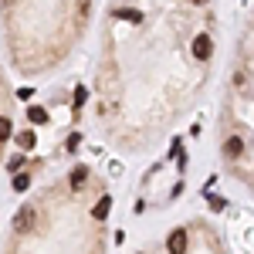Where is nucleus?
Wrapping results in <instances>:
<instances>
[{
	"label": "nucleus",
	"instance_id": "nucleus-6",
	"mask_svg": "<svg viewBox=\"0 0 254 254\" xmlns=\"http://www.w3.org/2000/svg\"><path fill=\"white\" fill-rule=\"evenodd\" d=\"M7 166H10V170H14V173H17V170H24V166H27V156H24V153H14V156H10V163H7Z\"/></svg>",
	"mask_w": 254,
	"mask_h": 254
},
{
	"label": "nucleus",
	"instance_id": "nucleus-4",
	"mask_svg": "<svg viewBox=\"0 0 254 254\" xmlns=\"http://www.w3.org/2000/svg\"><path fill=\"white\" fill-rule=\"evenodd\" d=\"M224 156L231 159V163H237V159L244 156V139L241 136H227V142H224Z\"/></svg>",
	"mask_w": 254,
	"mask_h": 254
},
{
	"label": "nucleus",
	"instance_id": "nucleus-2",
	"mask_svg": "<svg viewBox=\"0 0 254 254\" xmlns=\"http://www.w3.org/2000/svg\"><path fill=\"white\" fill-rule=\"evenodd\" d=\"M0 10L14 68L38 75L61 64L78 44L92 0H0Z\"/></svg>",
	"mask_w": 254,
	"mask_h": 254
},
{
	"label": "nucleus",
	"instance_id": "nucleus-1",
	"mask_svg": "<svg viewBox=\"0 0 254 254\" xmlns=\"http://www.w3.org/2000/svg\"><path fill=\"white\" fill-rule=\"evenodd\" d=\"M102 193L105 187L98 176L78 163L34 196V224L31 231L10 237L7 254H102L105 220L95 214Z\"/></svg>",
	"mask_w": 254,
	"mask_h": 254
},
{
	"label": "nucleus",
	"instance_id": "nucleus-3",
	"mask_svg": "<svg viewBox=\"0 0 254 254\" xmlns=\"http://www.w3.org/2000/svg\"><path fill=\"white\" fill-rule=\"evenodd\" d=\"M187 248H190V234H187L183 227H176L173 234L166 237V251L170 254H187Z\"/></svg>",
	"mask_w": 254,
	"mask_h": 254
},
{
	"label": "nucleus",
	"instance_id": "nucleus-5",
	"mask_svg": "<svg viewBox=\"0 0 254 254\" xmlns=\"http://www.w3.org/2000/svg\"><path fill=\"white\" fill-rule=\"evenodd\" d=\"M7 102H10V92H7V81H3V75H0V116H3ZM0 146H3V142H0Z\"/></svg>",
	"mask_w": 254,
	"mask_h": 254
},
{
	"label": "nucleus",
	"instance_id": "nucleus-7",
	"mask_svg": "<svg viewBox=\"0 0 254 254\" xmlns=\"http://www.w3.org/2000/svg\"><path fill=\"white\" fill-rule=\"evenodd\" d=\"M27 183H31V176H27V173L14 176V190H17V193H20V190H27Z\"/></svg>",
	"mask_w": 254,
	"mask_h": 254
}]
</instances>
